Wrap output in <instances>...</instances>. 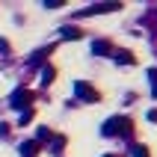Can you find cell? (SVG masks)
Wrapping results in <instances>:
<instances>
[{"label": "cell", "mask_w": 157, "mask_h": 157, "mask_svg": "<svg viewBox=\"0 0 157 157\" xmlns=\"http://www.w3.org/2000/svg\"><path fill=\"white\" fill-rule=\"evenodd\" d=\"M62 36H65V39H80V30H74V27H65V30H62Z\"/></svg>", "instance_id": "obj_6"}, {"label": "cell", "mask_w": 157, "mask_h": 157, "mask_svg": "<svg viewBox=\"0 0 157 157\" xmlns=\"http://www.w3.org/2000/svg\"><path fill=\"white\" fill-rule=\"evenodd\" d=\"M27 101H30V92H27V89H18L15 95H12V107H18V110L27 107Z\"/></svg>", "instance_id": "obj_3"}, {"label": "cell", "mask_w": 157, "mask_h": 157, "mask_svg": "<svg viewBox=\"0 0 157 157\" xmlns=\"http://www.w3.org/2000/svg\"><path fill=\"white\" fill-rule=\"evenodd\" d=\"M62 145H65V140H62V136H56V140H53V154H59Z\"/></svg>", "instance_id": "obj_8"}, {"label": "cell", "mask_w": 157, "mask_h": 157, "mask_svg": "<svg viewBox=\"0 0 157 157\" xmlns=\"http://www.w3.org/2000/svg\"><path fill=\"white\" fill-rule=\"evenodd\" d=\"M133 157H148V148H145V145H133Z\"/></svg>", "instance_id": "obj_7"}, {"label": "cell", "mask_w": 157, "mask_h": 157, "mask_svg": "<svg viewBox=\"0 0 157 157\" xmlns=\"http://www.w3.org/2000/svg\"><path fill=\"white\" fill-rule=\"evenodd\" d=\"M36 151H39V142H24L21 145V154L24 157H36Z\"/></svg>", "instance_id": "obj_4"}, {"label": "cell", "mask_w": 157, "mask_h": 157, "mask_svg": "<svg viewBox=\"0 0 157 157\" xmlns=\"http://www.w3.org/2000/svg\"><path fill=\"white\" fill-rule=\"evenodd\" d=\"M92 53H110V44L107 42H95L92 44Z\"/></svg>", "instance_id": "obj_5"}, {"label": "cell", "mask_w": 157, "mask_h": 157, "mask_svg": "<svg viewBox=\"0 0 157 157\" xmlns=\"http://www.w3.org/2000/svg\"><path fill=\"white\" fill-rule=\"evenodd\" d=\"M116 59H122V62H133V56L128 51H122V53H116Z\"/></svg>", "instance_id": "obj_9"}, {"label": "cell", "mask_w": 157, "mask_h": 157, "mask_svg": "<svg viewBox=\"0 0 157 157\" xmlns=\"http://www.w3.org/2000/svg\"><path fill=\"white\" fill-rule=\"evenodd\" d=\"M133 124L131 119H110V122L104 124V136H113V133H124V136H131Z\"/></svg>", "instance_id": "obj_1"}, {"label": "cell", "mask_w": 157, "mask_h": 157, "mask_svg": "<svg viewBox=\"0 0 157 157\" xmlns=\"http://www.w3.org/2000/svg\"><path fill=\"white\" fill-rule=\"evenodd\" d=\"M51 77H53V68H44L42 71V83H51Z\"/></svg>", "instance_id": "obj_10"}, {"label": "cell", "mask_w": 157, "mask_h": 157, "mask_svg": "<svg viewBox=\"0 0 157 157\" xmlns=\"http://www.w3.org/2000/svg\"><path fill=\"white\" fill-rule=\"evenodd\" d=\"M74 95L83 98V101H98V92H95V89H89L83 80H77V83H74Z\"/></svg>", "instance_id": "obj_2"}]
</instances>
